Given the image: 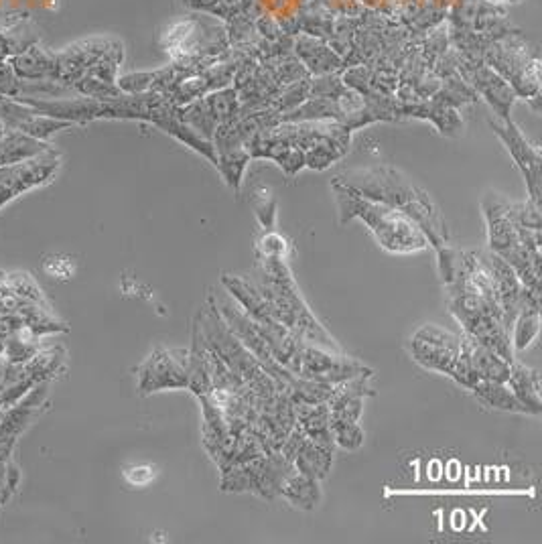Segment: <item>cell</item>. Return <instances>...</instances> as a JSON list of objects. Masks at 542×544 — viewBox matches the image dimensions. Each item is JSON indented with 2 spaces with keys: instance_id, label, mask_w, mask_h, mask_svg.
Wrapping results in <instances>:
<instances>
[{
  "instance_id": "obj_1",
  "label": "cell",
  "mask_w": 542,
  "mask_h": 544,
  "mask_svg": "<svg viewBox=\"0 0 542 544\" xmlns=\"http://www.w3.org/2000/svg\"><path fill=\"white\" fill-rule=\"evenodd\" d=\"M250 283L262 295L270 315L293 331L301 342L319 346L331 352H342L331 333L319 323L309 305L299 293L287 258H260L256 256L254 268L248 275Z\"/></svg>"
},
{
  "instance_id": "obj_2",
  "label": "cell",
  "mask_w": 542,
  "mask_h": 544,
  "mask_svg": "<svg viewBox=\"0 0 542 544\" xmlns=\"http://www.w3.org/2000/svg\"><path fill=\"white\" fill-rule=\"evenodd\" d=\"M337 181L352 187L360 195L384 203L388 208H394L409 216L427 236L429 246L435 250L449 244V234L441 212L429 197L427 191L411 183L404 175L394 171L392 167H372L364 171H350Z\"/></svg>"
},
{
  "instance_id": "obj_3",
  "label": "cell",
  "mask_w": 542,
  "mask_h": 544,
  "mask_svg": "<svg viewBox=\"0 0 542 544\" xmlns=\"http://www.w3.org/2000/svg\"><path fill=\"white\" fill-rule=\"evenodd\" d=\"M331 187L340 208L342 226L352 220H362L374 234L378 246L390 254H415L429 248L423 230L406 214L360 195L337 179Z\"/></svg>"
},
{
  "instance_id": "obj_4",
  "label": "cell",
  "mask_w": 542,
  "mask_h": 544,
  "mask_svg": "<svg viewBox=\"0 0 542 544\" xmlns=\"http://www.w3.org/2000/svg\"><path fill=\"white\" fill-rule=\"evenodd\" d=\"M488 222L490 250L504 258L518 275L520 283L532 291H540V252L524 246V226L518 218V203L508 201L500 193H488L482 201ZM536 230V228H528Z\"/></svg>"
},
{
  "instance_id": "obj_5",
  "label": "cell",
  "mask_w": 542,
  "mask_h": 544,
  "mask_svg": "<svg viewBox=\"0 0 542 544\" xmlns=\"http://www.w3.org/2000/svg\"><path fill=\"white\" fill-rule=\"evenodd\" d=\"M195 325L199 327L203 342H206L222 358V362L252 390V394L258 398L260 404L268 398H273L279 392L275 380L266 374L262 364L230 331V327L226 325V321L222 319V315L218 313V309L214 307L210 299L197 313Z\"/></svg>"
},
{
  "instance_id": "obj_6",
  "label": "cell",
  "mask_w": 542,
  "mask_h": 544,
  "mask_svg": "<svg viewBox=\"0 0 542 544\" xmlns=\"http://www.w3.org/2000/svg\"><path fill=\"white\" fill-rule=\"evenodd\" d=\"M208 299L214 303V307L218 309V313L222 315V319L226 321L230 331L250 350V354L262 364L266 374L275 380L277 388L283 390L291 382V378L295 374L289 372L285 366H281L275 360L273 352H270V348H268V339H266V333H264L262 325L258 321H254L222 285H220V289H214V293Z\"/></svg>"
},
{
  "instance_id": "obj_7",
  "label": "cell",
  "mask_w": 542,
  "mask_h": 544,
  "mask_svg": "<svg viewBox=\"0 0 542 544\" xmlns=\"http://www.w3.org/2000/svg\"><path fill=\"white\" fill-rule=\"evenodd\" d=\"M293 469V463H289L281 451L262 453L224 469L220 488L228 494L250 492L262 500H275L281 496V486Z\"/></svg>"
},
{
  "instance_id": "obj_8",
  "label": "cell",
  "mask_w": 542,
  "mask_h": 544,
  "mask_svg": "<svg viewBox=\"0 0 542 544\" xmlns=\"http://www.w3.org/2000/svg\"><path fill=\"white\" fill-rule=\"evenodd\" d=\"M411 356L425 370L451 376L461 356V335L437 325H423L411 339Z\"/></svg>"
},
{
  "instance_id": "obj_9",
  "label": "cell",
  "mask_w": 542,
  "mask_h": 544,
  "mask_svg": "<svg viewBox=\"0 0 542 544\" xmlns=\"http://www.w3.org/2000/svg\"><path fill=\"white\" fill-rule=\"evenodd\" d=\"M362 374H374V370L362 364L360 360L346 356L344 352H331L311 344L303 346L299 366L295 372V376L299 378L325 382L333 386Z\"/></svg>"
},
{
  "instance_id": "obj_10",
  "label": "cell",
  "mask_w": 542,
  "mask_h": 544,
  "mask_svg": "<svg viewBox=\"0 0 542 544\" xmlns=\"http://www.w3.org/2000/svg\"><path fill=\"white\" fill-rule=\"evenodd\" d=\"M141 394L181 390L189 386V350L157 348L139 366Z\"/></svg>"
},
{
  "instance_id": "obj_11",
  "label": "cell",
  "mask_w": 542,
  "mask_h": 544,
  "mask_svg": "<svg viewBox=\"0 0 542 544\" xmlns=\"http://www.w3.org/2000/svg\"><path fill=\"white\" fill-rule=\"evenodd\" d=\"M492 128L504 141L506 149L510 151L516 165L520 167V171H522V175L526 179L528 191H530V201H534L536 206H540V183H542V179H540V153H538V149H534V147H530L526 143L520 128L510 118H506L502 122L492 120Z\"/></svg>"
},
{
  "instance_id": "obj_12",
  "label": "cell",
  "mask_w": 542,
  "mask_h": 544,
  "mask_svg": "<svg viewBox=\"0 0 542 544\" xmlns=\"http://www.w3.org/2000/svg\"><path fill=\"white\" fill-rule=\"evenodd\" d=\"M486 260H488L492 279H494V285H496V293H498V301H500V307H502V321H504L506 329L512 331L514 319H516L518 309H520L524 285L520 283L514 268L504 258L494 254L492 250L486 252Z\"/></svg>"
},
{
  "instance_id": "obj_13",
  "label": "cell",
  "mask_w": 542,
  "mask_h": 544,
  "mask_svg": "<svg viewBox=\"0 0 542 544\" xmlns=\"http://www.w3.org/2000/svg\"><path fill=\"white\" fill-rule=\"evenodd\" d=\"M461 354L469 360L471 368L476 370L480 380H492V382H508L510 378V366L512 362L504 360L494 350L478 344L476 339H471L461 333Z\"/></svg>"
},
{
  "instance_id": "obj_14",
  "label": "cell",
  "mask_w": 542,
  "mask_h": 544,
  "mask_svg": "<svg viewBox=\"0 0 542 544\" xmlns=\"http://www.w3.org/2000/svg\"><path fill=\"white\" fill-rule=\"evenodd\" d=\"M538 331H540V291L524 287L520 309L514 319L510 335L514 352L526 350L538 337Z\"/></svg>"
},
{
  "instance_id": "obj_15",
  "label": "cell",
  "mask_w": 542,
  "mask_h": 544,
  "mask_svg": "<svg viewBox=\"0 0 542 544\" xmlns=\"http://www.w3.org/2000/svg\"><path fill=\"white\" fill-rule=\"evenodd\" d=\"M295 415H297V425L303 429L307 439L313 443L335 449V441L329 429V406L327 402L321 404H305L297 402L295 404Z\"/></svg>"
},
{
  "instance_id": "obj_16",
  "label": "cell",
  "mask_w": 542,
  "mask_h": 544,
  "mask_svg": "<svg viewBox=\"0 0 542 544\" xmlns=\"http://www.w3.org/2000/svg\"><path fill=\"white\" fill-rule=\"evenodd\" d=\"M514 396L526 406L528 415H540L542 413V390H540V374L538 370H532L520 362H512L510 366V378L506 382Z\"/></svg>"
},
{
  "instance_id": "obj_17",
  "label": "cell",
  "mask_w": 542,
  "mask_h": 544,
  "mask_svg": "<svg viewBox=\"0 0 542 544\" xmlns=\"http://www.w3.org/2000/svg\"><path fill=\"white\" fill-rule=\"evenodd\" d=\"M319 484H321L319 480L309 478V475L293 469L281 486V496L299 510H315L321 502Z\"/></svg>"
},
{
  "instance_id": "obj_18",
  "label": "cell",
  "mask_w": 542,
  "mask_h": 544,
  "mask_svg": "<svg viewBox=\"0 0 542 544\" xmlns=\"http://www.w3.org/2000/svg\"><path fill=\"white\" fill-rule=\"evenodd\" d=\"M333 453H335V449H327V447L313 443L311 439H305L293 459V467L299 473H305V475H309V478H315L321 482L327 478L329 471H331Z\"/></svg>"
},
{
  "instance_id": "obj_19",
  "label": "cell",
  "mask_w": 542,
  "mask_h": 544,
  "mask_svg": "<svg viewBox=\"0 0 542 544\" xmlns=\"http://www.w3.org/2000/svg\"><path fill=\"white\" fill-rule=\"evenodd\" d=\"M471 392H473V396H476L480 402H484L490 408H496V411L528 415L526 406L514 396V392L510 390V386L506 382L480 380L476 386L471 388Z\"/></svg>"
},
{
  "instance_id": "obj_20",
  "label": "cell",
  "mask_w": 542,
  "mask_h": 544,
  "mask_svg": "<svg viewBox=\"0 0 542 544\" xmlns=\"http://www.w3.org/2000/svg\"><path fill=\"white\" fill-rule=\"evenodd\" d=\"M469 82L476 86V90H480L488 102L494 106V110L500 114L502 120L510 118V108H512V102H514V90L502 82L498 76H494L492 72H473L467 76Z\"/></svg>"
},
{
  "instance_id": "obj_21",
  "label": "cell",
  "mask_w": 542,
  "mask_h": 544,
  "mask_svg": "<svg viewBox=\"0 0 542 544\" xmlns=\"http://www.w3.org/2000/svg\"><path fill=\"white\" fill-rule=\"evenodd\" d=\"M329 429L335 447H342L346 451H358L364 445V429L360 427V421L329 417Z\"/></svg>"
},
{
  "instance_id": "obj_22",
  "label": "cell",
  "mask_w": 542,
  "mask_h": 544,
  "mask_svg": "<svg viewBox=\"0 0 542 544\" xmlns=\"http://www.w3.org/2000/svg\"><path fill=\"white\" fill-rule=\"evenodd\" d=\"M252 206H254V212H256L258 222H260L266 230H270V228L275 226V220H277V203H275L273 195H270L264 187H262L258 193H254V197H252Z\"/></svg>"
},
{
  "instance_id": "obj_23",
  "label": "cell",
  "mask_w": 542,
  "mask_h": 544,
  "mask_svg": "<svg viewBox=\"0 0 542 544\" xmlns=\"http://www.w3.org/2000/svg\"><path fill=\"white\" fill-rule=\"evenodd\" d=\"M289 242L277 232H266L256 242V256L260 258H287Z\"/></svg>"
}]
</instances>
